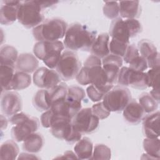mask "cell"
<instances>
[{"label": "cell", "mask_w": 160, "mask_h": 160, "mask_svg": "<svg viewBox=\"0 0 160 160\" xmlns=\"http://www.w3.org/2000/svg\"><path fill=\"white\" fill-rule=\"evenodd\" d=\"M76 79L81 85L92 84L104 95L114 86L108 81L101 59L93 55L89 56L86 59Z\"/></svg>", "instance_id": "obj_1"}, {"label": "cell", "mask_w": 160, "mask_h": 160, "mask_svg": "<svg viewBox=\"0 0 160 160\" xmlns=\"http://www.w3.org/2000/svg\"><path fill=\"white\" fill-rule=\"evenodd\" d=\"M96 34V31L91 30L87 26L74 22L68 28L63 44L69 51H90Z\"/></svg>", "instance_id": "obj_2"}, {"label": "cell", "mask_w": 160, "mask_h": 160, "mask_svg": "<svg viewBox=\"0 0 160 160\" xmlns=\"http://www.w3.org/2000/svg\"><path fill=\"white\" fill-rule=\"evenodd\" d=\"M68 24L63 19L54 18L44 20L32 29L34 39L39 41H56L65 36Z\"/></svg>", "instance_id": "obj_3"}, {"label": "cell", "mask_w": 160, "mask_h": 160, "mask_svg": "<svg viewBox=\"0 0 160 160\" xmlns=\"http://www.w3.org/2000/svg\"><path fill=\"white\" fill-rule=\"evenodd\" d=\"M9 121L15 125L11 129V134L16 142L24 141L30 134L35 132L40 125L38 118L23 112H19L9 117Z\"/></svg>", "instance_id": "obj_4"}, {"label": "cell", "mask_w": 160, "mask_h": 160, "mask_svg": "<svg viewBox=\"0 0 160 160\" xmlns=\"http://www.w3.org/2000/svg\"><path fill=\"white\" fill-rule=\"evenodd\" d=\"M41 1H21L18 8L17 19L26 28H34L44 21Z\"/></svg>", "instance_id": "obj_5"}, {"label": "cell", "mask_w": 160, "mask_h": 160, "mask_svg": "<svg viewBox=\"0 0 160 160\" xmlns=\"http://www.w3.org/2000/svg\"><path fill=\"white\" fill-rule=\"evenodd\" d=\"M64 48V44L60 41H39L34 44L33 52L48 68L52 69L56 68Z\"/></svg>", "instance_id": "obj_6"}, {"label": "cell", "mask_w": 160, "mask_h": 160, "mask_svg": "<svg viewBox=\"0 0 160 160\" xmlns=\"http://www.w3.org/2000/svg\"><path fill=\"white\" fill-rule=\"evenodd\" d=\"M81 68V63L78 54L66 50L62 52L56 70L62 80L68 81L76 78Z\"/></svg>", "instance_id": "obj_7"}, {"label": "cell", "mask_w": 160, "mask_h": 160, "mask_svg": "<svg viewBox=\"0 0 160 160\" xmlns=\"http://www.w3.org/2000/svg\"><path fill=\"white\" fill-rule=\"evenodd\" d=\"M131 99L132 96L129 89L118 85L113 87L104 96L102 102L110 112H121Z\"/></svg>", "instance_id": "obj_8"}, {"label": "cell", "mask_w": 160, "mask_h": 160, "mask_svg": "<svg viewBox=\"0 0 160 160\" xmlns=\"http://www.w3.org/2000/svg\"><path fill=\"white\" fill-rule=\"evenodd\" d=\"M50 131L52 135L69 144H73L81 139L82 134L73 126L72 119L59 118L54 121Z\"/></svg>", "instance_id": "obj_9"}, {"label": "cell", "mask_w": 160, "mask_h": 160, "mask_svg": "<svg viewBox=\"0 0 160 160\" xmlns=\"http://www.w3.org/2000/svg\"><path fill=\"white\" fill-rule=\"evenodd\" d=\"M116 83L119 86H130L138 89H145L148 88L146 72L136 71L125 66L121 67L120 69Z\"/></svg>", "instance_id": "obj_10"}, {"label": "cell", "mask_w": 160, "mask_h": 160, "mask_svg": "<svg viewBox=\"0 0 160 160\" xmlns=\"http://www.w3.org/2000/svg\"><path fill=\"white\" fill-rule=\"evenodd\" d=\"M72 123L82 134H89L98 128L99 119L92 114L91 108H86L76 113L72 119Z\"/></svg>", "instance_id": "obj_11"}, {"label": "cell", "mask_w": 160, "mask_h": 160, "mask_svg": "<svg viewBox=\"0 0 160 160\" xmlns=\"http://www.w3.org/2000/svg\"><path fill=\"white\" fill-rule=\"evenodd\" d=\"M32 80L36 86L50 89L59 84L61 78L56 71L46 67H41L33 73Z\"/></svg>", "instance_id": "obj_12"}, {"label": "cell", "mask_w": 160, "mask_h": 160, "mask_svg": "<svg viewBox=\"0 0 160 160\" xmlns=\"http://www.w3.org/2000/svg\"><path fill=\"white\" fill-rule=\"evenodd\" d=\"M1 109L2 112L9 118L20 112L22 109V101L19 94L11 91L2 92Z\"/></svg>", "instance_id": "obj_13"}, {"label": "cell", "mask_w": 160, "mask_h": 160, "mask_svg": "<svg viewBox=\"0 0 160 160\" xmlns=\"http://www.w3.org/2000/svg\"><path fill=\"white\" fill-rule=\"evenodd\" d=\"M138 49L140 55L144 58L150 69L160 66L159 53L155 45L148 39H142L138 44Z\"/></svg>", "instance_id": "obj_14"}, {"label": "cell", "mask_w": 160, "mask_h": 160, "mask_svg": "<svg viewBox=\"0 0 160 160\" xmlns=\"http://www.w3.org/2000/svg\"><path fill=\"white\" fill-rule=\"evenodd\" d=\"M101 62L108 82L114 85L117 82L118 72L122 66V58L109 54L102 58Z\"/></svg>", "instance_id": "obj_15"}, {"label": "cell", "mask_w": 160, "mask_h": 160, "mask_svg": "<svg viewBox=\"0 0 160 160\" xmlns=\"http://www.w3.org/2000/svg\"><path fill=\"white\" fill-rule=\"evenodd\" d=\"M109 35L112 39L129 44V39L132 38V35L127 19L123 20L118 17L113 19L110 25Z\"/></svg>", "instance_id": "obj_16"}, {"label": "cell", "mask_w": 160, "mask_h": 160, "mask_svg": "<svg viewBox=\"0 0 160 160\" xmlns=\"http://www.w3.org/2000/svg\"><path fill=\"white\" fill-rule=\"evenodd\" d=\"M159 111L145 115L142 119V132L148 138H156L159 136Z\"/></svg>", "instance_id": "obj_17"}, {"label": "cell", "mask_w": 160, "mask_h": 160, "mask_svg": "<svg viewBox=\"0 0 160 160\" xmlns=\"http://www.w3.org/2000/svg\"><path fill=\"white\" fill-rule=\"evenodd\" d=\"M123 118L126 122L131 125L138 124L145 116V112L138 102L131 99L122 111Z\"/></svg>", "instance_id": "obj_18"}, {"label": "cell", "mask_w": 160, "mask_h": 160, "mask_svg": "<svg viewBox=\"0 0 160 160\" xmlns=\"http://www.w3.org/2000/svg\"><path fill=\"white\" fill-rule=\"evenodd\" d=\"M21 1H3L0 7V22L4 25H11L16 19L18 8Z\"/></svg>", "instance_id": "obj_19"}, {"label": "cell", "mask_w": 160, "mask_h": 160, "mask_svg": "<svg viewBox=\"0 0 160 160\" xmlns=\"http://www.w3.org/2000/svg\"><path fill=\"white\" fill-rule=\"evenodd\" d=\"M16 69L26 73L34 72L39 66L38 58L31 53H21L16 62Z\"/></svg>", "instance_id": "obj_20"}, {"label": "cell", "mask_w": 160, "mask_h": 160, "mask_svg": "<svg viewBox=\"0 0 160 160\" xmlns=\"http://www.w3.org/2000/svg\"><path fill=\"white\" fill-rule=\"evenodd\" d=\"M85 96L86 94L83 88L79 86L72 85L68 87L66 101L71 109L77 113L81 109V101Z\"/></svg>", "instance_id": "obj_21"}, {"label": "cell", "mask_w": 160, "mask_h": 160, "mask_svg": "<svg viewBox=\"0 0 160 160\" xmlns=\"http://www.w3.org/2000/svg\"><path fill=\"white\" fill-rule=\"evenodd\" d=\"M109 35L104 32L99 34L91 48V53L100 59H102L110 54L109 52Z\"/></svg>", "instance_id": "obj_22"}, {"label": "cell", "mask_w": 160, "mask_h": 160, "mask_svg": "<svg viewBox=\"0 0 160 160\" xmlns=\"http://www.w3.org/2000/svg\"><path fill=\"white\" fill-rule=\"evenodd\" d=\"M118 4L121 18L136 19L140 17L141 8L139 1H121Z\"/></svg>", "instance_id": "obj_23"}, {"label": "cell", "mask_w": 160, "mask_h": 160, "mask_svg": "<svg viewBox=\"0 0 160 160\" xmlns=\"http://www.w3.org/2000/svg\"><path fill=\"white\" fill-rule=\"evenodd\" d=\"M44 143L43 136L38 132H33L23 141L22 149L26 152L37 153L41 151Z\"/></svg>", "instance_id": "obj_24"}, {"label": "cell", "mask_w": 160, "mask_h": 160, "mask_svg": "<svg viewBox=\"0 0 160 160\" xmlns=\"http://www.w3.org/2000/svg\"><path fill=\"white\" fill-rule=\"evenodd\" d=\"M74 152L79 159H91L93 152V144L88 137H84L78 141L74 147Z\"/></svg>", "instance_id": "obj_25"}, {"label": "cell", "mask_w": 160, "mask_h": 160, "mask_svg": "<svg viewBox=\"0 0 160 160\" xmlns=\"http://www.w3.org/2000/svg\"><path fill=\"white\" fill-rule=\"evenodd\" d=\"M33 106L38 111H46L50 109L51 102L49 89H42L38 90L34 95L32 100Z\"/></svg>", "instance_id": "obj_26"}, {"label": "cell", "mask_w": 160, "mask_h": 160, "mask_svg": "<svg viewBox=\"0 0 160 160\" xmlns=\"http://www.w3.org/2000/svg\"><path fill=\"white\" fill-rule=\"evenodd\" d=\"M18 56V50L14 46L2 45L0 48V65L15 66Z\"/></svg>", "instance_id": "obj_27"}, {"label": "cell", "mask_w": 160, "mask_h": 160, "mask_svg": "<svg viewBox=\"0 0 160 160\" xmlns=\"http://www.w3.org/2000/svg\"><path fill=\"white\" fill-rule=\"evenodd\" d=\"M19 149L17 143L12 140L4 142L0 148L1 160H14L18 159Z\"/></svg>", "instance_id": "obj_28"}, {"label": "cell", "mask_w": 160, "mask_h": 160, "mask_svg": "<svg viewBox=\"0 0 160 160\" xmlns=\"http://www.w3.org/2000/svg\"><path fill=\"white\" fill-rule=\"evenodd\" d=\"M31 76L29 74L16 71L10 84V90H22L31 84Z\"/></svg>", "instance_id": "obj_29"}, {"label": "cell", "mask_w": 160, "mask_h": 160, "mask_svg": "<svg viewBox=\"0 0 160 160\" xmlns=\"http://www.w3.org/2000/svg\"><path fill=\"white\" fill-rule=\"evenodd\" d=\"M15 66L0 65V82L2 92L3 91H9L10 84L15 73Z\"/></svg>", "instance_id": "obj_30"}, {"label": "cell", "mask_w": 160, "mask_h": 160, "mask_svg": "<svg viewBox=\"0 0 160 160\" xmlns=\"http://www.w3.org/2000/svg\"><path fill=\"white\" fill-rule=\"evenodd\" d=\"M143 148L149 156V158L152 159H159L160 157L159 139L156 138H145L142 142Z\"/></svg>", "instance_id": "obj_31"}, {"label": "cell", "mask_w": 160, "mask_h": 160, "mask_svg": "<svg viewBox=\"0 0 160 160\" xmlns=\"http://www.w3.org/2000/svg\"><path fill=\"white\" fill-rule=\"evenodd\" d=\"M68 86L64 82H60L56 86L49 89V99L51 105L58 101L66 100L68 94Z\"/></svg>", "instance_id": "obj_32"}, {"label": "cell", "mask_w": 160, "mask_h": 160, "mask_svg": "<svg viewBox=\"0 0 160 160\" xmlns=\"http://www.w3.org/2000/svg\"><path fill=\"white\" fill-rule=\"evenodd\" d=\"M139 103L147 114L155 112L159 105V103L148 92H143L139 96Z\"/></svg>", "instance_id": "obj_33"}, {"label": "cell", "mask_w": 160, "mask_h": 160, "mask_svg": "<svg viewBox=\"0 0 160 160\" xmlns=\"http://www.w3.org/2000/svg\"><path fill=\"white\" fill-rule=\"evenodd\" d=\"M111 157V151L108 146L103 144H97L94 148L91 159L109 160Z\"/></svg>", "instance_id": "obj_34"}, {"label": "cell", "mask_w": 160, "mask_h": 160, "mask_svg": "<svg viewBox=\"0 0 160 160\" xmlns=\"http://www.w3.org/2000/svg\"><path fill=\"white\" fill-rule=\"evenodd\" d=\"M104 15L109 19H114L119 15V7L117 1H106L102 8Z\"/></svg>", "instance_id": "obj_35"}, {"label": "cell", "mask_w": 160, "mask_h": 160, "mask_svg": "<svg viewBox=\"0 0 160 160\" xmlns=\"http://www.w3.org/2000/svg\"><path fill=\"white\" fill-rule=\"evenodd\" d=\"M129 44L114 39H111L109 45L110 54L123 58Z\"/></svg>", "instance_id": "obj_36"}, {"label": "cell", "mask_w": 160, "mask_h": 160, "mask_svg": "<svg viewBox=\"0 0 160 160\" xmlns=\"http://www.w3.org/2000/svg\"><path fill=\"white\" fill-rule=\"evenodd\" d=\"M146 75L148 87L159 88V67L150 69V70L146 72Z\"/></svg>", "instance_id": "obj_37"}, {"label": "cell", "mask_w": 160, "mask_h": 160, "mask_svg": "<svg viewBox=\"0 0 160 160\" xmlns=\"http://www.w3.org/2000/svg\"><path fill=\"white\" fill-rule=\"evenodd\" d=\"M92 114L99 119H104L107 118L111 112L104 106L102 102H99L91 108Z\"/></svg>", "instance_id": "obj_38"}, {"label": "cell", "mask_w": 160, "mask_h": 160, "mask_svg": "<svg viewBox=\"0 0 160 160\" xmlns=\"http://www.w3.org/2000/svg\"><path fill=\"white\" fill-rule=\"evenodd\" d=\"M129 68L136 71L144 72L148 67L146 59L139 54L129 62Z\"/></svg>", "instance_id": "obj_39"}, {"label": "cell", "mask_w": 160, "mask_h": 160, "mask_svg": "<svg viewBox=\"0 0 160 160\" xmlns=\"http://www.w3.org/2000/svg\"><path fill=\"white\" fill-rule=\"evenodd\" d=\"M86 93L89 98L92 102H99L103 99L104 94L98 90L92 84H91L86 88Z\"/></svg>", "instance_id": "obj_40"}, {"label": "cell", "mask_w": 160, "mask_h": 160, "mask_svg": "<svg viewBox=\"0 0 160 160\" xmlns=\"http://www.w3.org/2000/svg\"><path fill=\"white\" fill-rule=\"evenodd\" d=\"M139 54H140L139 52V51L134 44H129L123 56V60L125 61L126 63L129 64V62L132 59H133L135 57Z\"/></svg>", "instance_id": "obj_41"}, {"label": "cell", "mask_w": 160, "mask_h": 160, "mask_svg": "<svg viewBox=\"0 0 160 160\" xmlns=\"http://www.w3.org/2000/svg\"><path fill=\"white\" fill-rule=\"evenodd\" d=\"M18 159H39V158L30 152H22L19 155Z\"/></svg>", "instance_id": "obj_42"}, {"label": "cell", "mask_w": 160, "mask_h": 160, "mask_svg": "<svg viewBox=\"0 0 160 160\" xmlns=\"http://www.w3.org/2000/svg\"><path fill=\"white\" fill-rule=\"evenodd\" d=\"M56 159H78L76 154L75 152H73L71 151H67L64 152V153L61 156L56 158Z\"/></svg>", "instance_id": "obj_43"}, {"label": "cell", "mask_w": 160, "mask_h": 160, "mask_svg": "<svg viewBox=\"0 0 160 160\" xmlns=\"http://www.w3.org/2000/svg\"><path fill=\"white\" fill-rule=\"evenodd\" d=\"M149 94L159 104V88H152Z\"/></svg>", "instance_id": "obj_44"}, {"label": "cell", "mask_w": 160, "mask_h": 160, "mask_svg": "<svg viewBox=\"0 0 160 160\" xmlns=\"http://www.w3.org/2000/svg\"><path fill=\"white\" fill-rule=\"evenodd\" d=\"M1 129H3L4 128L6 129L8 125V121L2 115H1Z\"/></svg>", "instance_id": "obj_45"}]
</instances>
